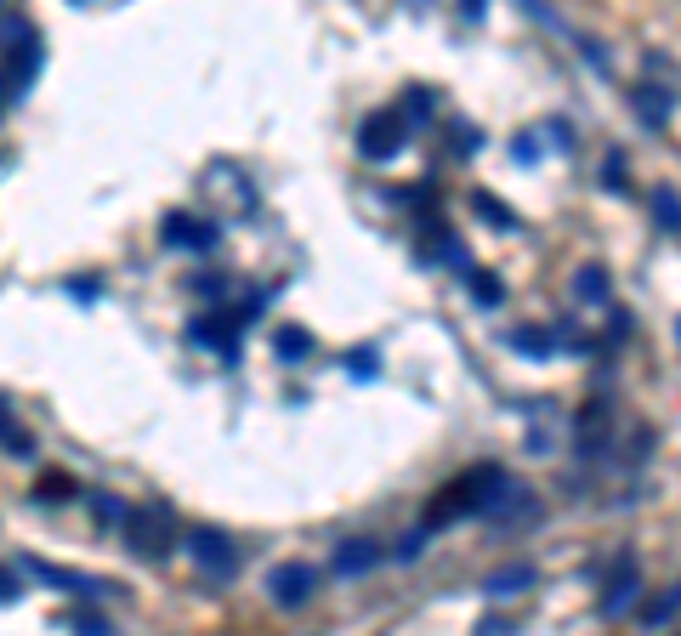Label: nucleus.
Instances as JSON below:
<instances>
[{"mask_svg": "<svg viewBox=\"0 0 681 636\" xmlns=\"http://www.w3.org/2000/svg\"><path fill=\"white\" fill-rule=\"evenodd\" d=\"M35 495L46 500V506H57V500H74V495H80V489H74V477H63V472H46V477H40V483H35Z\"/></svg>", "mask_w": 681, "mask_h": 636, "instance_id": "nucleus-22", "label": "nucleus"}, {"mask_svg": "<svg viewBox=\"0 0 681 636\" xmlns=\"http://www.w3.org/2000/svg\"><path fill=\"white\" fill-rule=\"evenodd\" d=\"M483 148V131H472V125H454V154L466 159V154H477Z\"/></svg>", "mask_w": 681, "mask_h": 636, "instance_id": "nucleus-27", "label": "nucleus"}, {"mask_svg": "<svg viewBox=\"0 0 681 636\" xmlns=\"http://www.w3.org/2000/svg\"><path fill=\"white\" fill-rule=\"evenodd\" d=\"M426 540H432V529H415V534H403V546H398V563H415Z\"/></svg>", "mask_w": 681, "mask_h": 636, "instance_id": "nucleus-28", "label": "nucleus"}, {"mask_svg": "<svg viewBox=\"0 0 681 636\" xmlns=\"http://www.w3.org/2000/svg\"><path fill=\"white\" fill-rule=\"evenodd\" d=\"M432 91H426V86H415V91H409V97H403V108H398V114H403V125H420V120H426V114H432Z\"/></svg>", "mask_w": 681, "mask_h": 636, "instance_id": "nucleus-23", "label": "nucleus"}, {"mask_svg": "<svg viewBox=\"0 0 681 636\" xmlns=\"http://www.w3.org/2000/svg\"><path fill=\"white\" fill-rule=\"evenodd\" d=\"M69 625H74V631H86V636H103L108 631L103 614H69Z\"/></svg>", "mask_w": 681, "mask_h": 636, "instance_id": "nucleus-30", "label": "nucleus"}, {"mask_svg": "<svg viewBox=\"0 0 681 636\" xmlns=\"http://www.w3.org/2000/svg\"><path fill=\"white\" fill-rule=\"evenodd\" d=\"M636 591H642V580H636V563H619V580L608 585V597H602V614L608 619H619V614H630V602H636Z\"/></svg>", "mask_w": 681, "mask_h": 636, "instance_id": "nucleus-11", "label": "nucleus"}, {"mask_svg": "<svg viewBox=\"0 0 681 636\" xmlns=\"http://www.w3.org/2000/svg\"><path fill=\"white\" fill-rule=\"evenodd\" d=\"M125 512H131L125 500H114V495H91V517H97V523H108V529H114V523H125Z\"/></svg>", "mask_w": 681, "mask_h": 636, "instance_id": "nucleus-24", "label": "nucleus"}, {"mask_svg": "<svg viewBox=\"0 0 681 636\" xmlns=\"http://www.w3.org/2000/svg\"><path fill=\"white\" fill-rule=\"evenodd\" d=\"M602 188L608 194H625L630 177H625V154H608V165H602Z\"/></svg>", "mask_w": 681, "mask_h": 636, "instance_id": "nucleus-25", "label": "nucleus"}, {"mask_svg": "<svg viewBox=\"0 0 681 636\" xmlns=\"http://www.w3.org/2000/svg\"><path fill=\"white\" fill-rule=\"evenodd\" d=\"M511 154L523 159V165H540V154H545V148H540V137H528V131H523V137L511 142Z\"/></svg>", "mask_w": 681, "mask_h": 636, "instance_id": "nucleus-29", "label": "nucleus"}, {"mask_svg": "<svg viewBox=\"0 0 681 636\" xmlns=\"http://www.w3.org/2000/svg\"><path fill=\"white\" fill-rule=\"evenodd\" d=\"M653 222H659V233H676L681 228V199H676V188H670V182L653 194Z\"/></svg>", "mask_w": 681, "mask_h": 636, "instance_id": "nucleus-20", "label": "nucleus"}, {"mask_svg": "<svg viewBox=\"0 0 681 636\" xmlns=\"http://www.w3.org/2000/svg\"><path fill=\"white\" fill-rule=\"evenodd\" d=\"M188 551H193V563H199L205 580H233V574H239V546H233L222 529H193Z\"/></svg>", "mask_w": 681, "mask_h": 636, "instance_id": "nucleus-4", "label": "nucleus"}, {"mask_svg": "<svg viewBox=\"0 0 681 636\" xmlns=\"http://www.w3.org/2000/svg\"><path fill=\"white\" fill-rule=\"evenodd\" d=\"M472 211H477V216H489V228H500V233L517 228V211H511L506 199H494V194H472Z\"/></svg>", "mask_w": 681, "mask_h": 636, "instance_id": "nucleus-19", "label": "nucleus"}, {"mask_svg": "<svg viewBox=\"0 0 681 636\" xmlns=\"http://www.w3.org/2000/svg\"><path fill=\"white\" fill-rule=\"evenodd\" d=\"M239 324H245L239 313H205V318H193V324H188V341H193V347L222 353L227 364H233V358H239Z\"/></svg>", "mask_w": 681, "mask_h": 636, "instance_id": "nucleus-7", "label": "nucleus"}, {"mask_svg": "<svg viewBox=\"0 0 681 636\" xmlns=\"http://www.w3.org/2000/svg\"><path fill=\"white\" fill-rule=\"evenodd\" d=\"M511 347H517V353H528V358H557V336H551V330H511Z\"/></svg>", "mask_w": 681, "mask_h": 636, "instance_id": "nucleus-18", "label": "nucleus"}, {"mask_svg": "<svg viewBox=\"0 0 681 636\" xmlns=\"http://www.w3.org/2000/svg\"><path fill=\"white\" fill-rule=\"evenodd\" d=\"M159 239L171 250H210L222 233H216V222H199V216H188V211H176V216H165V228H159Z\"/></svg>", "mask_w": 681, "mask_h": 636, "instance_id": "nucleus-10", "label": "nucleus"}, {"mask_svg": "<svg viewBox=\"0 0 681 636\" xmlns=\"http://www.w3.org/2000/svg\"><path fill=\"white\" fill-rule=\"evenodd\" d=\"M193 290H205V296H222V290H227V279H216V273L205 279V273H199V279H193Z\"/></svg>", "mask_w": 681, "mask_h": 636, "instance_id": "nucleus-34", "label": "nucleus"}, {"mask_svg": "<svg viewBox=\"0 0 681 636\" xmlns=\"http://www.w3.org/2000/svg\"><path fill=\"white\" fill-rule=\"evenodd\" d=\"M273 353H279L284 364H307V358H313V336L296 330V324H284L279 336H273Z\"/></svg>", "mask_w": 681, "mask_h": 636, "instance_id": "nucleus-15", "label": "nucleus"}, {"mask_svg": "<svg viewBox=\"0 0 681 636\" xmlns=\"http://www.w3.org/2000/svg\"><path fill=\"white\" fill-rule=\"evenodd\" d=\"M403 148H409V125H403L398 108H381V114H369V120L358 125V154H364L369 165H392Z\"/></svg>", "mask_w": 681, "mask_h": 636, "instance_id": "nucleus-2", "label": "nucleus"}, {"mask_svg": "<svg viewBox=\"0 0 681 636\" xmlns=\"http://www.w3.org/2000/svg\"><path fill=\"white\" fill-rule=\"evenodd\" d=\"M483 472H489V466H477V472H466L460 483H449V489L432 500L426 529H449V523H460V517H472L477 512V489H483Z\"/></svg>", "mask_w": 681, "mask_h": 636, "instance_id": "nucleus-5", "label": "nucleus"}, {"mask_svg": "<svg viewBox=\"0 0 681 636\" xmlns=\"http://www.w3.org/2000/svg\"><path fill=\"white\" fill-rule=\"evenodd\" d=\"M0 449L18 460H35V438L29 432H18V421H12V409H6V398H0Z\"/></svg>", "mask_w": 681, "mask_h": 636, "instance_id": "nucleus-16", "label": "nucleus"}, {"mask_svg": "<svg viewBox=\"0 0 681 636\" xmlns=\"http://www.w3.org/2000/svg\"><path fill=\"white\" fill-rule=\"evenodd\" d=\"M18 574H35V580H46L52 591H69V597H80V602L114 597V585L91 580V574H74V568H57V563H46V557H18Z\"/></svg>", "mask_w": 681, "mask_h": 636, "instance_id": "nucleus-3", "label": "nucleus"}, {"mask_svg": "<svg viewBox=\"0 0 681 636\" xmlns=\"http://www.w3.org/2000/svg\"><path fill=\"white\" fill-rule=\"evenodd\" d=\"M466 290H472L483 307H500V301H506V284L494 279L489 267H472V262H466Z\"/></svg>", "mask_w": 681, "mask_h": 636, "instance_id": "nucleus-17", "label": "nucleus"}, {"mask_svg": "<svg viewBox=\"0 0 681 636\" xmlns=\"http://www.w3.org/2000/svg\"><path fill=\"white\" fill-rule=\"evenodd\" d=\"M347 370L358 375V381H375V375H381V364H375V347H358V353L347 358Z\"/></svg>", "mask_w": 681, "mask_h": 636, "instance_id": "nucleus-26", "label": "nucleus"}, {"mask_svg": "<svg viewBox=\"0 0 681 636\" xmlns=\"http://www.w3.org/2000/svg\"><path fill=\"white\" fill-rule=\"evenodd\" d=\"M125 540H131V551L137 557H171L176 551V517H171V506H131L125 512Z\"/></svg>", "mask_w": 681, "mask_h": 636, "instance_id": "nucleus-1", "label": "nucleus"}, {"mask_svg": "<svg viewBox=\"0 0 681 636\" xmlns=\"http://www.w3.org/2000/svg\"><path fill=\"white\" fill-rule=\"evenodd\" d=\"M483 6H489V0H460V12H466V18H483Z\"/></svg>", "mask_w": 681, "mask_h": 636, "instance_id": "nucleus-35", "label": "nucleus"}, {"mask_svg": "<svg viewBox=\"0 0 681 636\" xmlns=\"http://www.w3.org/2000/svg\"><path fill=\"white\" fill-rule=\"evenodd\" d=\"M97 290H103L97 279H74V284H69V296H74V301H97Z\"/></svg>", "mask_w": 681, "mask_h": 636, "instance_id": "nucleus-32", "label": "nucleus"}, {"mask_svg": "<svg viewBox=\"0 0 681 636\" xmlns=\"http://www.w3.org/2000/svg\"><path fill=\"white\" fill-rule=\"evenodd\" d=\"M574 296H579V301H591V307H608V301H613L608 267H596V262L579 267V273H574Z\"/></svg>", "mask_w": 681, "mask_h": 636, "instance_id": "nucleus-13", "label": "nucleus"}, {"mask_svg": "<svg viewBox=\"0 0 681 636\" xmlns=\"http://www.w3.org/2000/svg\"><path fill=\"white\" fill-rule=\"evenodd\" d=\"M676 602H681V597H676V585H664L659 597L642 608V625H670V619H676Z\"/></svg>", "mask_w": 681, "mask_h": 636, "instance_id": "nucleus-21", "label": "nucleus"}, {"mask_svg": "<svg viewBox=\"0 0 681 636\" xmlns=\"http://www.w3.org/2000/svg\"><path fill=\"white\" fill-rule=\"evenodd\" d=\"M35 69H40V40H35V29H29V35H18L6 46V63H0V103H12L18 91H29Z\"/></svg>", "mask_w": 681, "mask_h": 636, "instance_id": "nucleus-6", "label": "nucleus"}, {"mask_svg": "<svg viewBox=\"0 0 681 636\" xmlns=\"http://www.w3.org/2000/svg\"><path fill=\"white\" fill-rule=\"evenodd\" d=\"M636 114H642L653 131L670 125V86H636Z\"/></svg>", "mask_w": 681, "mask_h": 636, "instance_id": "nucleus-14", "label": "nucleus"}, {"mask_svg": "<svg viewBox=\"0 0 681 636\" xmlns=\"http://www.w3.org/2000/svg\"><path fill=\"white\" fill-rule=\"evenodd\" d=\"M18 597V568H0V602Z\"/></svg>", "mask_w": 681, "mask_h": 636, "instance_id": "nucleus-33", "label": "nucleus"}, {"mask_svg": "<svg viewBox=\"0 0 681 636\" xmlns=\"http://www.w3.org/2000/svg\"><path fill=\"white\" fill-rule=\"evenodd\" d=\"M545 131H551V148H568V154H574V125L568 120H551Z\"/></svg>", "mask_w": 681, "mask_h": 636, "instance_id": "nucleus-31", "label": "nucleus"}, {"mask_svg": "<svg viewBox=\"0 0 681 636\" xmlns=\"http://www.w3.org/2000/svg\"><path fill=\"white\" fill-rule=\"evenodd\" d=\"M386 563V546L381 540H369V534H358V540H341L330 557V574L335 580H358V574H369V568Z\"/></svg>", "mask_w": 681, "mask_h": 636, "instance_id": "nucleus-9", "label": "nucleus"}, {"mask_svg": "<svg viewBox=\"0 0 681 636\" xmlns=\"http://www.w3.org/2000/svg\"><path fill=\"white\" fill-rule=\"evenodd\" d=\"M528 585H534V568H528V563H511V568H494L489 580H483V591H489L494 602H506V597H523Z\"/></svg>", "mask_w": 681, "mask_h": 636, "instance_id": "nucleus-12", "label": "nucleus"}, {"mask_svg": "<svg viewBox=\"0 0 681 636\" xmlns=\"http://www.w3.org/2000/svg\"><path fill=\"white\" fill-rule=\"evenodd\" d=\"M313 585H318V568L279 563L273 574H267V597H273V608H301V602L313 597Z\"/></svg>", "mask_w": 681, "mask_h": 636, "instance_id": "nucleus-8", "label": "nucleus"}]
</instances>
